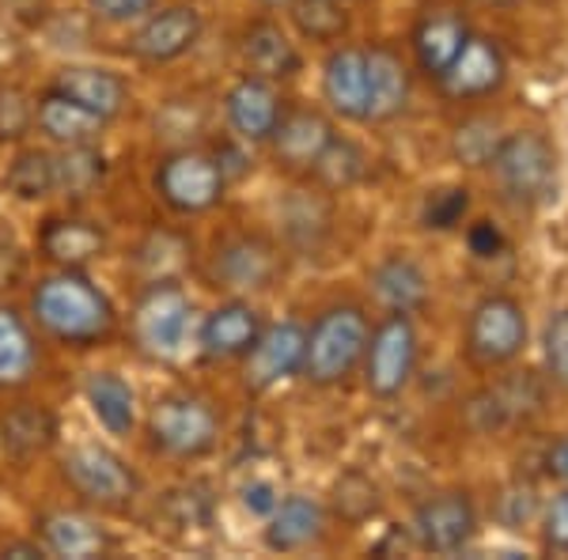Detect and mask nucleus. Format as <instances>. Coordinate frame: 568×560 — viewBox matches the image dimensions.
I'll return each mask as SVG.
<instances>
[{"label":"nucleus","instance_id":"423d86ee","mask_svg":"<svg viewBox=\"0 0 568 560\" xmlns=\"http://www.w3.org/2000/svg\"><path fill=\"white\" fill-rule=\"evenodd\" d=\"M61 477L80 500L95 503V508H125L133 500L141 481L130 470L122 455H114L103 444H77L61 458Z\"/></svg>","mask_w":568,"mask_h":560},{"label":"nucleus","instance_id":"412c9836","mask_svg":"<svg viewBox=\"0 0 568 560\" xmlns=\"http://www.w3.org/2000/svg\"><path fill=\"white\" fill-rule=\"evenodd\" d=\"M329 136H334V130L318 110H284L270 144L277 163H284L288 171H311V163L329 144Z\"/></svg>","mask_w":568,"mask_h":560},{"label":"nucleus","instance_id":"aec40b11","mask_svg":"<svg viewBox=\"0 0 568 560\" xmlns=\"http://www.w3.org/2000/svg\"><path fill=\"white\" fill-rule=\"evenodd\" d=\"M39 251L61 269H84L88 262L103 258L106 235L99 224L77 216H53L42 224L39 232Z\"/></svg>","mask_w":568,"mask_h":560},{"label":"nucleus","instance_id":"f03ea898","mask_svg":"<svg viewBox=\"0 0 568 560\" xmlns=\"http://www.w3.org/2000/svg\"><path fill=\"white\" fill-rule=\"evenodd\" d=\"M368 318L361 307H329L315 318L304 345V364L300 375L315 387H337L342 379L361 367L364 348H368Z\"/></svg>","mask_w":568,"mask_h":560},{"label":"nucleus","instance_id":"603ef678","mask_svg":"<svg viewBox=\"0 0 568 560\" xmlns=\"http://www.w3.org/2000/svg\"><path fill=\"white\" fill-rule=\"evenodd\" d=\"M481 4H508V0H481Z\"/></svg>","mask_w":568,"mask_h":560},{"label":"nucleus","instance_id":"473e14b6","mask_svg":"<svg viewBox=\"0 0 568 560\" xmlns=\"http://www.w3.org/2000/svg\"><path fill=\"white\" fill-rule=\"evenodd\" d=\"M288 4L296 31L311 42H337L349 27L342 0H288Z\"/></svg>","mask_w":568,"mask_h":560},{"label":"nucleus","instance_id":"dca6fc26","mask_svg":"<svg viewBox=\"0 0 568 560\" xmlns=\"http://www.w3.org/2000/svg\"><path fill=\"white\" fill-rule=\"evenodd\" d=\"M504 53L497 42L489 39H466L459 58L452 61V65L444 69V77H439V84L452 99H481V95H493L500 84H504Z\"/></svg>","mask_w":568,"mask_h":560},{"label":"nucleus","instance_id":"7c9ffc66","mask_svg":"<svg viewBox=\"0 0 568 560\" xmlns=\"http://www.w3.org/2000/svg\"><path fill=\"white\" fill-rule=\"evenodd\" d=\"M8 194L20 201H42L58 194V155L45 149H23L4 171Z\"/></svg>","mask_w":568,"mask_h":560},{"label":"nucleus","instance_id":"de8ad7c7","mask_svg":"<svg viewBox=\"0 0 568 560\" xmlns=\"http://www.w3.org/2000/svg\"><path fill=\"white\" fill-rule=\"evenodd\" d=\"M243 500H246V508H251V511H258V516H270V511L277 508L281 496L273 492L270 481H258V485H251V489H246Z\"/></svg>","mask_w":568,"mask_h":560},{"label":"nucleus","instance_id":"1a4fd4ad","mask_svg":"<svg viewBox=\"0 0 568 560\" xmlns=\"http://www.w3.org/2000/svg\"><path fill=\"white\" fill-rule=\"evenodd\" d=\"M527 345V315L511 296H485L470 310L466 323V353L474 364L497 367L524 353Z\"/></svg>","mask_w":568,"mask_h":560},{"label":"nucleus","instance_id":"c9c22d12","mask_svg":"<svg viewBox=\"0 0 568 560\" xmlns=\"http://www.w3.org/2000/svg\"><path fill=\"white\" fill-rule=\"evenodd\" d=\"M500 125L497 118H470V122H463L459 130H455V160H463L466 167H489L493 155L500 149Z\"/></svg>","mask_w":568,"mask_h":560},{"label":"nucleus","instance_id":"7ed1b4c3","mask_svg":"<svg viewBox=\"0 0 568 560\" xmlns=\"http://www.w3.org/2000/svg\"><path fill=\"white\" fill-rule=\"evenodd\" d=\"M149 439L168 458H205L220 444V417L205 398L186 390H171L155 398L149 413Z\"/></svg>","mask_w":568,"mask_h":560},{"label":"nucleus","instance_id":"20e7f679","mask_svg":"<svg viewBox=\"0 0 568 560\" xmlns=\"http://www.w3.org/2000/svg\"><path fill=\"white\" fill-rule=\"evenodd\" d=\"M194 299L179 281H149L133 307V337L152 360H179L190 345Z\"/></svg>","mask_w":568,"mask_h":560},{"label":"nucleus","instance_id":"9d476101","mask_svg":"<svg viewBox=\"0 0 568 560\" xmlns=\"http://www.w3.org/2000/svg\"><path fill=\"white\" fill-rule=\"evenodd\" d=\"M201 31H205V23H201V12L194 4L155 8L133 31L130 53L136 61H149V65H168V61H179L194 50Z\"/></svg>","mask_w":568,"mask_h":560},{"label":"nucleus","instance_id":"3c124183","mask_svg":"<svg viewBox=\"0 0 568 560\" xmlns=\"http://www.w3.org/2000/svg\"><path fill=\"white\" fill-rule=\"evenodd\" d=\"M262 4H288V0H262Z\"/></svg>","mask_w":568,"mask_h":560},{"label":"nucleus","instance_id":"6e6552de","mask_svg":"<svg viewBox=\"0 0 568 560\" xmlns=\"http://www.w3.org/2000/svg\"><path fill=\"white\" fill-rule=\"evenodd\" d=\"M364 383L375 398H398L409 387L417 367V329L409 323V315L383 318L368 334V348H364Z\"/></svg>","mask_w":568,"mask_h":560},{"label":"nucleus","instance_id":"f3484780","mask_svg":"<svg viewBox=\"0 0 568 560\" xmlns=\"http://www.w3.org/2000/svg\"><path fill=\"white\" fill-rule=\"evenodd\" d=\"M34 527H39L45 553H53V557L91 560V557H106L110 546H114L106 530L91 516H84V511H69V508L42 511Z\"/></svg>","mask_w":568,"mask_h":560},{"label":"nucleus","instance_id":"6ab92c4d","mask_svg":"<svg viewBox=\"0 0 568 560\" xmlns=\"http://www.w3.org/2000/svg\"><path fill=\"white\" fill-rule=\"evenodd\" d=\"M53 91H61L72 103H80L84 110L99 118H118L125 106H130V84H125L118 72L99 69V65H69L58 72L53 80Z\"/></svg>","mask_w":568,"mask_h":560},{"label":"nucleus","instance_id":"2eb2a0df","mask_svg":"<svg viewBox=\"0 0 568 560\" xmlns=\"http://www.w3.org/2000/svg\"><path fill=\"white\" fill-rule=\"evenodd\" d=\"M262 334V315L246 299H227L209 310L197 329V348L205 360H240Z\"/></svg>","mask_w":568,"mask_h":560},{"label":"nucleus","instance_id":"ea45409f","mask_svg":"<svg viewBox=\"0 0 568 560\" xmlns=\"http://www.w3.org/2000/svg\"><path fill=\"white\" fill-rule=\"evenodd\" d=\"M163 516H168L171 527H182V530H205L209 519H213V503L209 496H201V489H175L168 492L163 500Z\"/></svg>","mask_w":568,"mask_h":560},{"label":"nucleus","instance_id":"5701e85b","mask_svg":"<svg viewBox=\"0 0 568 560\" xmlns=\"http://www.w3.org/2000/svg\"><path fill=\"white\" fill-rule=\"evenodd\" d=\"M243 65L251 77H262V80H288L296 77L300 69V53H296V42L281 31V23L273 20H254L251 27L243 31Z\"/></svg>","mask_w":568,"mask_h":560},{"label":"nucleus","instance_id":"8fccbe9b","mask_svg":"<svg viewBox=\"0 0 568 560\" xmlns=\"http://www.w3.org/2000/svg\"><path fill=\"white\" fill-rule=\"evenodd\" d=\"M4 557H45V546L42 541H12L4 546Z\"/></svg>","mask_w":568,"mask_h":560},{"label":"nucleus","instance_id":"393cba45","mask_svg":"<svg viewBox=\"0 0 568 560\" xmlns=\"http://www.w3.org/2000/svg\"><path fill=\"white\" fill-rule=\"evenodd\" d=\"M58 439V417L39 401H16L0 413V447L12 458H34Z\"/></svg>","mask_w":568,"mask_h":560},{"label":"nucleus","instance_id":"4c0bfd02","mask_svg":"<svg viewBox=\"0 0 568 560\" xmlns=\"http://www.w3.org/2000/svg\"><path fill=\"white\" fill-rule=\"evenodd\" d=\"M34 130V99L20 84H0V144Z\"/></svg>","mask_w":568,"mask_h":560},{"label":"nucleus","instance_id":"b1692460","mask_svg":"<svg viewBox=\"0 0 568 560\" xmlns=\"http://www.w3.org/2000/svg\"><path fill=\"white\" fill-rule=\"evenodd\" d=\"M368 58V122L398 118L409 103V69L390 45H372Z\"/></svg>","mask_w":568,"mask_h":560},{"label":"nucleus","instance_id":"a211bd4d","mask_svg":"<svg viewBox=\"0 0 568 560\" xmlns=\"http://www.w3.org/2000/svg\"><path fill=\"white\" fill-rule=\"evenodd\" d=\"M323 95L334 114L368 122V58L356 45H342L323 65Z\"/></svg>","mask_w":568,"mask_h":560},{"label":"nucleus","instance_id":"f704fd0d","mask_svg":"<svg viewBox=\"0 0 568 560\" xmlns=\"http://www.w3.org/2000/svg\"><path fill=\"white\" fill-rule=\"evenodd\" d=\"M186 238L175 232H152L136 251V262H141L144 277L149 281H175V273L186 265Z\"/></svg>","mask_w":568,"mask_h":560},{"label":"nucleus","instance_id":"a19ab883","mask_svg":"<svg viewBox=\"0 0 568 560\" xmlns=\"http://www.w3.org/2000/svg\"><path fill=\"white\" fill-rule=\"evenodd\" d=\"M300 205L304 208L288 205V235L296 238L300 246H307V243L315 246L318 235H323L329 224V208L323 197H300Z\"/></svg>","mask_w":568,"mask_h":560},{"label":"nucleus","instance_id":"49530a36","mask_svg":"<svg viewBox=\"0 0 568 560\" xmlns=\"http://www.w3.org/2000/svg\"><path fill=\"white\" fill-rule=\"evenodd\" d=\"M500 246H504V235L497 224L481 220V224L470 227V251L478 254V258H493V254H500Z\"/></svg>","mask_w":568,"mask_h":560},{"label":"nucleus","instance_id":"a18cd8bd","mask_svg":"<svg viewBox=\"0 0 568 560\" xmlns=\"http://www.w3.org/2000/svg\"><path fill=\"white\" fill-rule=\"evenodd\" d=\"M535 503H538L535 489H527V485L524 489H511L508 496H500V519L508 522L511 530H519L530 516H535Z\"/></svg>","mask_w":568,"mask_h":560},{"label":"nucleus","instance_id":"9b49d317","mask_svg":"<svg viewBox=\"0 0 568 560\" xmlns=\"http://www.w3.org/2000/svg\"><path fill=\"white\" fill-rule=\"evenodd\" d=\"M281 277V251L262 235H232L213 254V281L232 292H262Z\"/></svg>","mask_w":568,"mask_h":560},{"label":"nucleus","instance_id":"c756f323","mask_svg":"<svg viewBox=\"0 0 568 560\" xmlns=\"http://www.w3.org/2000/svg\"><path fill=\"white\" fill-rule=\"evenodd\" d=\"M39 367V342L16 307H0V390L23 387Z\"/></svg>","mask_w":568,"mask_h":560},{"label":"nucleus","instance_id":"c03bdc74","mask_svg":"<svg viewBox=\"0 0 568 560\" xmlns=\"http://www.w3.org/2000/svg\"><path fill=\"white\" fill-rule=\"evenodd\" d=\"M542 541H546V549H554V553H568V492L554 496V503L546 508Z\"/></svg>","mask_w":568,"mask_h":560},{"label":"nucleus","instance_id":"2f4dec72","mask_svg":"<svg viewBox=\"0 0 568 560\" xmlns=\"http://www.w3.org/2000/svg\"><path fill=\"white\" fill-rule=\"evenodd\" d=\"M106 179V160L95 144H72L58 155V194L88 197Z\"/></svg>","mask_w":568,"mask_h":560},{"label":"nucleus","instance_id":"bb28decb","mask_svg":"<svg viewBox=\"0 0 568 560\" xmlns=\"http://www.w3.org/2000/svg\"><path fill=\"white\" fill-rule=\"evenodd\" d=\"M323 538V508L311 496H284L277 508L270 511V527H265V546L273 553H296Z\"/></svg>","mask_w":568,"mask_h":560},{"label":"nucleus","instance_id":"58836bf2","mask_svg":"<svg viewBox=\"0 0 568 560\" xmlns=\"http://www.w3.org/2000/svg\"><path fill=\"white\" fill-rule=\"evenodd\" d=\"M337 511H342L349 522H361L379 511V489H375L372 477L364 474H345L342 481H337V496H334Z\"/></svg>","mask_w":568,"mask_h":560},{"label":"nucleus","instance_id":"39448f33","mask_svg":"<svg viewBox=\"0 0 568 560\" xmlns=\"http://www.w3.org/2000/svg\"><path fill=\"white\" fill-rule=\"evenodd\" d=\"M155 194L163 205L179 216H197L220 205L227 190V174L220 167L216 155H205L197 149H179L163 155L155 167Z\"/></svg>","mask_w":568,"mask_h":560},{"label":"nucleus","instance_id":"4468645a","mask_svg":"<svg viewBox=\"0 0 568 560\" xmlns=\"http://www.w3.org/2000/svg\"><path fill=\"white\" fill-rule=\"evenodd\" d=\"M284 99L281 91L273 88V80H262V77H251L246 72L243 80H235L224 95V114H227V125L235 130L240 141H251V144H265L277 130V122L284 118Z\"/></svg>","mask_w":568,"mask_h":560},{"label":"nucleus","instance_id":"0eeeda50","mask_svg":"<svg viewBox=\"0 0 568 560\" xmlns=\"http://www.w3.org/2000/svg\"><path fill=\"white\" fill-rule=\"evenodd\" d=\"M500 190L519 205L542 201L557 182V152L542 133H511L493 155Z\"/></svg>","mask_w":568,"mask_h":560},{"label":"nucleus","instance_id":"4be33fe9","mask_svg":"<svg viewBox=\"0 0 568 560\" xmlns=\"http://www.w3.org/2000/svg\"><path fill=\"white\" fill-rule=\"evenodd\" d=\"M34 130H42L53 144L72 149V144H99V136L106 130V118L91 114L80 103H72L61 91H45L34 103Z\"/></svg>","mask_w":568,"mask_h":560},{"label":"nucleus","instance_id":"a878e982","mask_svg":"<svg viewBox=\"0 0 568 560\" xmlns=\"http://www.w3.org/2000/svg\"><path fill=\"white\" fill-rule=\"evenodd\" d=\"M372 292L394 315H417L428 303V277L414 258L390 254L372 269Z\"/></svg>","mask_w":568,"mask_h":560},{"label":"nucleus","instance_id":"72a5a7b5","mask_svg":"<svg viewBox=\"0 0 568 560\" xmlns=\"http://www.w3.org/2000/svg\"><path fill=\"white\" fill-rule=\"evenodd\" d=\"M311 171H315V179L323 182L326 190H345L364 174V152L356 149L353 141L329 136V144L318 152V160L311 163Z\"/></svg>","mask_w":568,"mask_h":560},{"label":"nucleus","instance_id":"e433bc0d","mask_svg":"<svg viewBox=\"0 0 568 560\" xmlns=\"http://www.w3.org/2000/svg\"><path fill=\"white\" fill-rule=\"evenodd\" d=\"M466 208H470V190L466 186H444L436 194L425 197V208H420V224L428 232H452V227L463 224Z\"/></svg>","mask_w":568,"mask_h":560},{"label":"nucleus","instance_id":"f8f14e48","mask_svg":"<svg viewBox=\"0 0 568 560\" xmlns=\"http://www.w3.org/2000/svg\"><path fill=\"white\" fill-rule=\"evenodd\" d=\"M414 534L417 546L428 553H463L478 534V516L466 492H439L433 500H425L414 516Z\"/></svg>","mask_w":568,"mask_h":560},{"label":"nucleus","instance_id":"79ce46f5","mask_svg":"<svg viewBox=\"0 0 568 560\" xmlns=\"http://www.w3.org/2000/svg\"><path fill=\"white\" fill-rule=\"evenodd\" d=\"M546 367L549 379L561 390H568V310H557L546 323Z\"/></svg>","mask_w":568,"mask_h":560},{"label":"nucleus","instance_id":"cd10ccee","mask_svg":"<svg viewBox=\"0 0 568 560\" xmlns=\"http://www.w3.org/2000/svg\"><path fill=\"white\" fill-rule=\"evenodd\" d=\"M84 401L91 417L110 436H130L136 425V390L118 371H91L84 379Z\"/></svg>","mask_w":568,"mask_h":560},{"label":"nucleus","instance_id":"ddd939ff","mask_svg":"<svg viewBox=\"0 0 568 560\" xmlns=\"http://www.w3.org/2000/svg\"><path fill=\"white\" fill-rule=\"evenodd\" d=\"M304 345H307V329L300 323L262 326L258 342H254L251 353H246V371H243L246 390L262 394V390L284 383L288 375H300Z\"/></svg>","mask_w":568,"mask_h":560},{"label":"nucleus","instance_id":"c85d7f7f","mask_svg":"<svg viewBox=\"0 0 568 560\" xmlns=\"http://www.w3.org/2000/svg\"><path fill=\"white\" fill-rule=\"evenodd\" d=\"M470 39L466 31L463 16L455 12H433L425 16L417 27H414V53H417V65L428 72V77H444V69L459 58L463 42Z\"/></svg>","mask_w":568,"mask_h":560},{"label":"nucleus","instance_id":"09e8293b","mask_svg":"<svg viewBox=\"0 0 568 560\" xmlns=\"http://www.w3.org/2000/svg\"><path fill=\"white\" fill-rule=\"evenodd\" d=\"M549 474L568 481V439H561V444L554 447V455H549Z\"/></svg>","mask_w":568,"mask_h":560},{"label":"nucleus","instance_id":"f257e3e1","mask_svg":"<svg viewBox=\"0 0 568 560\" xmlns=\"http://www.w3.org/2000/svg\"><path fill=\"white\" fill-rule=\"evenodd\" d=\"M31 318L65 348L103 345L114 334V303L80 269L50 273L31 292Z\"/></svg>","mask_w":568,"mask_h":560},{"label":"nucleus","instance_id":"37998d69","mask_svg":"<svg viewBox=\"0 0 568 560\" xmlns=\"http://www.w3.org/2000/svg\"><path fill=\"white\" fill-rule=\"evenodd\" d=\"M88 8L103 23L125 27V23H141L144 16L155 12V8H160V0H88Z\"/></svg>","mask_w":568,"mask_h":560}]
</instances>
